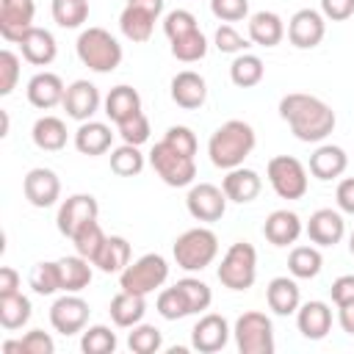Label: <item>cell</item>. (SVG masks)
Masks as SVG:
<instances>
[{
  "mask_svg": "<svg viewBox=\"0 0 354 354\" xmlns=\"http://www.w3.org/2000/svg\"><path fill=\"white\" fill-rule=\"evenodd\" d=\"M279 116L290 124V133L304 144H318L335 130V111L313 94H285L279 100Z\"/></svg>",
  "mask_w": 354,
  "mask_h": 354,
  "instance_id": "1",
  "label": "cell"
},
{
  "mask_svg": "<svg viewBox=\"0 0 354 354\" xmlns=\"http://www.w3.org/2000/svg\"><path fill=\"white\" fill-rule=\"evenodd\" d=\"M254 144H257V136H254L252 124L243 119H230L221 127H216V133L210 136L207 155L216 169L230 171L235 166H243V160L252 155Z\"/></svg>",
  "mask_w": 354,
  "mask_h": 354,
  "instance_id": "2",
  "label": "cell"
},
{
  "mask_svg": "<svg viewBox=\"0 0 354 354\" xmlns=\"http://www.w3.org/2000/svg\"><path fill=\"white\" fill-rule=\"evenodd\" d=\"M77 58L91 72L108 75L122 64V44L105 28H86L75 41Z\"/></svg>",
  "mask_w": 354,
  "mask_h": 354,
  "instance_id": "3",
  "label": "cell"
},
{
  "mask_svg": "<svg viewBox=\"0 0 354 354\" xmlns=\"http://www.w3.org/2000/svg\"><path fill=\"white\" fill-rule=\"evenodd\" d=\"M171 252H174V263L183 271H202V268H207L216 260V254H218V238L207 227H191V230H185L174 241Z\"/></svg>",
  "mask_w": 354,
  "mask_h": 354,
  "instance_id": "4",
  "label": "cell"
},
{
  "mask_svg": "<svg viewBox=\"0 0 354 354\" xmlns=\"http://www.w3.org/2000/svg\"><path fill=\"white\" fill-rule=\"evenodd\" d=\"M218 282L230 290H249L257 279V252L249 241H235L218 266Z\"/></svg>",
  "mask_w": 354,
  "mask_h": 354,
  "instance_id": "5",
  "label": "cell"
},
{
  "mask_svg": "<svg viewBox=\"0 0 354 354\" xmlns=\"http://www.w3.org/2000/svg\"><path fill=\"white\" fill-rule=\"evenodd\" d=\"M232 335L241 354H274V326L266 313L249 310L238 315Z\"/></svg>",
  "mask_w": 354,
  "mask_h": 354,
  "instance_id": "6",
  "label": "cell"
},
{
  "mask_svg": "<svg viewBox=\"0 0 354 354\" xmlns=\"http://www.w3.org/2000/svg\"><path fill=\"white\" fill-rule=\"evenodd\" d=\"M266 174H268V183H271V188L279 199H301L307 194V185H310L307 169L293 155L271 158L268 166H266Z\"/></svg>",
  "mask_w": 354,
  "mask_h": 354,
  "instance_id": "7",
  "label": "cell"
},
{
  "mask_svg": "<svg viewBox=\"0 0 354 354\" xmlns=\"http://www.w3.org/2000/svg\"><path fill=\"white\" fill-rule=\"evenodd\" d=\"M166 279H169V263H166V257L149 252V254L138 257L136 263H130V266L119 274V288L147 296V293H152L155 288H160Z\"/></svg>",
  "mask_w": 354,
  "mask_h": 354,
  "instance_id": "8",
  "label": "cell"
},
{
  "mask_svg": "<svg viewBox=\"0 0 354 354\" xmlns=\"http://www.w3.org/2000/svg\"><path fill=\"white\" fill-rule=\"evenodd\" d=\"M149 163H152V169L158 171V177H160L166 185H171V188H185V185H191L194 177H196V163H194V158H188V155H183V152H177V149H171L163 138L152 147Z\"/></svg>",
  "mask_w": 354,
  "mask_h": 354,
  "instance_id": "9",
  "label": "cell"
},
{
  "mask_svg": "<svg viewBox=\"0 0 354 354\" xmlns=\"http://www.w3.org/2000/svg\"><path fill=\"white\" fill-rule=\"evenodd\" d=\"M50 324L55 332H61L66 337L83 332L88 324V301L80 299L77 293H64L50 307Z\"/></svg>",
  "mask_w": 354,
  "mask_h": 354,
  "instance_id": "10",
  "label": "cell"
},
{
  "mask_svg": "<svg viewBox=\"0 0 354 354\" xmlns=\"http://www.w3.org/2000/svg\"><path fill=\"white\" fill-rule=\"evenodd\" d=\"M227 194L224 188L213 185V183H196L191 185L188 196H185V207L196 221H218L227 210Z\"/></svg>",
  "mask_w": 354,
  "mask_h": 354,
  "instance_id": "11",
  "label": "cell"
},
{
  "mask_svg": "<svg viewBox=\"0 0 354 354\" xmlns=\"http://www.w3.org/2000/svg\"><path fill=\"white\" fill-rule=\"evenodd\" d=\"M326 17L315 8H299L288 22V41L299 50H313L324 41L326 33Z\"/></svg>",
  "mask_w": 354,
  "mask_h": 354,
  "instance_id": "12",
  "label": "cell"
},
{
  "mask_svg": "<svg viewBox=\"0 0 354 354\" xmlns=\"http://www.w3.org/2000/svg\"><path fill=\"white\" fill-rule=\"evenodd\" d=\"M97 213H100V205H97V199L91 194H72L58 207V216H55L58 232L66 235V238H72L86 221L97 218Z\"/></svg>",
  "mask_w": 354,
  "mask_h": 354,
  "instance_id": "13",
  "label": "cell"
},
{
  "mask_svg": "<svg viewBox=\"0 0 354 354\" xmlns=\"http://www.w3.org/2000/svg\"><path fill=\"white\" fill-rule=\"evenodd\" d=\"M230 335H232V329H230L227 318L218 315V313H207V315H202L194 324V329H191V346L199 354H216V351H221L230 343Z\"/></svg>",
  "mask_w": 354,
  "mask_h": 354,
  "instance_id": "14",
  "label": "cell"
},
{
  "mask_svg": "<svg viewBox=\"0 0 354 354\" xmlns=\"http://www.w3.org/2000/svg\"><path fill=\"white\" fill-rule=\"evenodd\" d=\"M36 3L33 0H0V36L19 44L25 30L33 28Z\"/></svg>",
  "mask_w": 354,
  "mask_h": 354,
  "instance_id": "15",
  "label": "cell"
},
{
  "mask_svg": "<svg viewBox=\"0 0 354 354\" xmlns=\"http://www.w3.org/2000/svg\"><path fill=\"white\" fill-rule=\"evenodd\" d=\"M22 191H25V199L33 205V207H50L58 202L61 196V180L53 169H44V166H36L25 174V183H22Z\"/></svg>",
  "mask_w": 354,
  "mask_h": 354,
  "instance_id": "16",
  "label": "cell"
},
{
  "mask_svg": "<svg viewBox=\"0 0 354 354\" xmlns=\"http://www.w3.org/2000/svg\"><path fill=\"white\" fill-rule=\"evenodd\" d=\"M100 91L94 83L88 80H75L72 86H66V94H64V111L69 119H77V122H88L97 111H100Z\"/></svg>",
  "mask_w": 354,
  "mask_h": 354,
  "instance_id": "17",
  "label": "cell"
},
{
  "mask_svg": "<svg viewBox=\"0 0 354 354\" xmlns=\"http://www.w3.org/2000/svg\"><path fill=\"white\" fill-rule=\"evenodd\" d=\"M304 230H307V238L313 243H318V246H335L346 235V221H343V216L337 210L321 207V210H315L310 216V221H307Z\"/></svg>",
  "mask_w": 354,
  "mask_h": 354,
  "instance_id": "18",
  "label": "cell"
},
{
  "mask_svg": "<svg viewBox=\"0 0 354 354\" xmlns=\"http://www.w3.org/2000/svg\"><path fill=\"white\" fill-rule=\"evenodd\" d=\"M296 326L307 340H324L332 329V310L326 301H304L296 310Z\"/></svg>",
  "mask_w": 354,
  "mask_h": 354,
  "instance_id": "19",
  "label": "cell"
},
{
  "mask_svg": "<svg viewBox=\"0 0 354 354\" xmlns=\"http://www.w3.org/2000/svg\"><path fill=\"white\" fill-rule=\"evenodd\" d=\"M19 50H22V58L33 66H47L58 55L55 36L47 28H36V25L30 30H25V36L19 39Z\"/></svg>",
  "mask_w": 354,
  "mask_h": 354,
  "instance_id": "20",
  "label": "cell"
},
{
  "mask_svg": "<svg viewBox=\"0 0 354 354\" xmlns=\"http://www.w3.org/2000/svg\"><path fill=\"white\" fill-rule=\"evenodd\" d=\"M171 100L185 108V111H194V108H202L205 100H207V83L199 72H191V69H183L171 77Z\"/></svg>",
  "mask_w": 354,
  "mask_h": 354,
  "instance_id": "21",
  "label": "cell"
},
{
  "mask_svg": "<svg viewBox=\"0 0 354 354\" xmlns=\"http://www.w3.org/2000/svg\"><path fill=\"white\" fill-rule=\"evenodd\" d=\"M66 86L55 72H39L28 80V102L39 111H50L58 102H64Z\"/></svg>",
  "mask_w": 354,
  "mask_h": 354,
  "instance_id": "22",
  "label": "cell"
},
{
  "mask_svg": "<svg viewBox=\"0 0 354 354\" xmlns=\"http://www.w3.org/2000/svg\"><path fill=\"white\" fill-rule=\"evenodd\" d=\"M221 188L227 194L230 202H238V205H246L252 199H257L260 188H263V180L254 169H246V166H235L224 174L221 180Z\"/></svg>",
  "mask_w": 354,
  "mask_h": 354,
  "instance_id": "23",
  "label": "cell"
},
{
  "mask_svg": "<svg viewBox=\"0 0 354 354\" xmlns=\"http://www.w3.org/2000/svg\"><path fill=\"white\" fill-rule=\"evenodd\" d=\"M301 230H304V224H301V218L293 210H274L266 218V224H263V235L274 246H290V243H296L299 235H301Z\"/></svg>",
  "mask_w": 354,
  "mask_h": 354,
  "instance_id": "24",
  "label": "cell"
},
{
  "mask_svg": "<svg viewBox=\"0 0 354 354\" xmlns=\"http://www.w3.org/2000/svg\"><path fill=\"white\" fill-rule=\"evenodd\" d=\"M113 144V133L105 122H80V127L75 130V147L80 155H88V158H97V155H105Z\"/></svg>",
  "mask_w": 354,
  "mask_h": 354,
  "instance_id": "25",
  "label": "cell"
},
{
  "mask_svg": "<svg viewBox=\"0 0 354 354\" xmlns=\"http://www.w3.org/2000/svg\"><path fill=\"white\" fill-rule=\"evenodd\" d=\"M348 166V155L343 152V147H335V144H321L313 155H310V174L315 180H335L346 171Z\"/></svg>",
  "mask_w": 354,
  "mask_h": 354,
  "instance_id": "26",
  "label": "cell"
},
{
  "mask_svg": "<svg viewBox=\"0 0 354 354\" xmlns=\"http://www.w3.org/2000/svg\"><path fill=\"white\" fill-rule=\"evenodd\" d=\"M266 301L277 315H293L301 304V290L290 277H274L266 288Z\"/></svg>",
  "mask_w": 354,
  "mask_h": 354,
  "instance_id": "27",
  "label": "cell"
},
{
  "mask_svg": "<svg viewBox=\"0 0 354 354\" xmlns=\"http://www.w3.org/2000/svg\"><path fill=\"white\" fill-rule=\"evenodd\" d=\"M108 313H111V318H113L116 326L130 329V326L141 324V318H144V313H147V299H144L141 293H133V290H119V293L111 299Z\"/></svg>",
  "mask_w": 354,
  "mask_h": 354,
  "instance_id": "28",
  "label": "cell"
},
{
  "mask_svg": "<svg viewBox=\"0 0 354 354\" xmlns=\"http://www.w3.org/2000/svg\"><path fill=\"white\" fill-rule=\"evenodd\" d=\"M249 39L260 47H277L285 39V22L274 11H257L249 17Z\"/></svg>",
  "mask_w": 354,
  "mask_h": 354,
  "instance_id": "29",
  "label": "cell"
},
{
  "mask_svg": "<svg viewBox=\"0 0 354 354\" xmlns=\"http://www.w3.org/2000/svg\"><path fill=\"white\" fill-rule=\"evenodd\" d=\"M141 111V94L133 88V86H113L111 91H108V97H105V116L113 122V124H119V122H124V119H130V116H136Z\"/></svg>",
  "mask_w": 354,
  "mask_h": 354,
  "instance_id": "30",
  "label": "cell"
},
{
  "mask_svg": "<svg viewBox=\"0 0 354 354\" xmlns=\"http://www.w3.org/2000/svg\"><path fill=\"white\" fill-rule=\"evenodd\" d=\"M94 266L102 274H122L130 266V241L122 235H108L100 254L94 257Z\"/></svg>",
  "mask_w": 354,
  "mask_h": 354,
  "instance_id": "31",
  "label": "cell"
},
{
  "mask_svg": "<svg viewBox=\"0 0 354 354\" xmlns=\"http://www.w3.org/2000/svg\"><path fill=\"white\" fill-rule=\"evenodd\" d=\"M155 22H158V17L138 8V6H124V11L119 14V28H122L124 39H130L136 44L149 41V36L155 30Z\"/></svg>",
  "mask_w": 354,
  "mask_h": 354,
  "instance_id": "32",
  "label": "cell"
},
{
  "mask_svg": "<svg viewBox=\"0 0 354 354\" xmlns=\"http://www.w3.org/2000/svg\"><path fill=\"white\" fill-rule=\"evenodd\" d=\"M30 138L39 149L44 152H58L66 147V124L58 119V116H41L33 122V130H30Z\"/></svg>",
  "mask_w": 354,
  "mask_h": 354,
  "instance_id": "33",
  "label": "cell"
},
{
  "mask_svg": "<svg viewBox=\"0 0 354 354\" xmlns=\"http://www.w3.org/2000/svg\"><path fill=\"white\" fill-rule=\"evenodd\" d=\"M91 260L80 257V254H69V257H61L58 260V268H61V290L66 293H80L83 288H88L91 282Z\"/></svg>",
  "mask_w": 354,
  "mask_h": 354,
  "instance_id": "34",
  "label": "cell"
},
{
  "mask_svg": "<svg viewBox=\"0 0 354 354\" xmlns=\"http://www.w3.org/2000/svg\"><path fill=\"white\" fill-rule=\"evenodd\" d=\"M30 299L22 296V290L17 293H8V296H0V326L14 332V329H22L28 321H30Z\"/></svg>",
  "mask_w": 354,
  "mask_h": 354,
  "instance_id": "35",
  "label": "cell"
},
{
  "mask_svg": "<svg viewBox=\"0 0 354 354\" xmlns=\"http://www.w3.org/2000/svg\"><path fill=\"white\" fill-rule=\"evenodd\" d=\"M266 75V66L260 61V55L254 53H238V58L230 64V80L238 86V88H252L263 80Z\"/></svg>",
  "mask_w": 354,
  "mask_h": 354,
  "instance_id": "36",
  "label": "cell"
},
{
  "mask_svg": "<svg viewBox=\"0 0 354 354\" xmlns=\"http://www.w3.org/2000/svg\"><path fill=\"white\" fill-rule=\"evenodd\" d=\"M324 268V257L315 246H296L288 254V271L296 279H313Z\"/></svg>",
  "mask_w": 354,
  "mask_h": 354,
  "instance_id": "37",
  "label": "cell"
},
{
  "mask_svg": "<svg viewBox=\"0 0 354 354\" xmlns=\"http://www.w3.org/2000/svg\"><path fill=\"white\" fill-rule=\"evenodd\" d=\"M105 238H108V235L102 232L100 221H97V218H91V221H86V224L72 235V243H75V252H77L80 257H86V260H91V263H94V257L100 254V249H102Z\"/></svg>",
  "mask_w": 354,
  "mask_h": 354,
  "instance_id": "38",
  "label": "cell"
},
{
  "mask_svg": "<svg viewBox=\"0 0 354 354\" xmlns=\"http://www.w3.org/2000/svg\"><path fill=\"white\" fill-rule=\"evenodd\" d=\"M144 169V155L136 144H122L111 149V171L119 177H136Z\"/></svg>",
  "mask_w": 354,
  "mask_h": 354,
  "instance_id": "39",
  "label": "cell"
},
{
  "mask_svg": "<svg viewBox=\"0 0 354 354\" xmlns=\"http://www.w3.org/2000/svg\"><path fill=\"white\" fill-rule=\"evenodd\" d=\"M205 53H207V39L199 28L180 36V39H171V55L183 64H194V61L205 58Z\"/></svg>",
  "mask_w": 354,
  "mask_h": 354,
  "instance_id": "40",
  "label": "cell"
},
{
  "mask_svg": "<svg viewBox=\"0 0 354 354\" xmlns=\"http://www.w3.org/2000/svg\"><path fill=\"white\" fill-rule=\"evenodd\" d=\"M119 346L116 340V332H111V326H102V324H94L83 332L80 337V348L83 354H113Z\"/></svg>",
  "mask_w": 354,
  "mask_h": 354,
  "instance_id": "41",
  "label": "cell"
},
{
  "mask_svg": "<svg viewBox=\"0 0 354 354\" xmlns=\"http://www.w3.org/2000/svg\"><path fill=\"white\" fill-rule=\"evenodd\" d=\"M160 346H163V335L152 324H136L133 332L127 335V348L133 354H155L160 351Z\"/></svg>",
  "mask_w": 354,
  "mask_h": 354,
  "instance_id": "42",
  "label": "cell"
},
{
  "mask_svg": "<svg viewBox=\"0 0 354 354\" xmlns=\"http://www.w3.org/2000/svg\"><path fill=\"white\" fill-rule=\"evenodd\" d=\"M30 288L39 293V296H53L55 290H61V268H58V260L50 263H36L33 271H30Z\"/></svg>",
  "mask_w": 354,
  "mask_h": 354,
  "instance_id": "43",
  "label": "cell"
},
{
  "mask_svg": "<svg viewBox=\"0 0 354 354\" xmlns=\"http://www.w3.org/2000/svg\"><path fill=\"white\" fill-rule=\"evenodd\" d=\"M177 288L183 290L191 315L205 313V310L210 307V301H213V293H210L207 282H202V279H196V277H183V279H177Z\"/></svg>",
  "mask_w": 354,
  "mask_h": 354,
  "instance_id": "44",
  "label": "cell"
},
{
  "mask_svg": "<svg viewBox=\"0 0 354 354\" xmlns=\"http://www.w3.org/2000/svg\"><path fill=\"white\" fill-rule=\"evenodd\" d=\"M88 17V3L86 0H53V19L61 28H80Z\"/></svg>",
  "mask_w": 354,
  "mask_h": 354,
  "instance_id": "45",
  "label": "cell"
},
{
  "mask_svg": "<svg viewBox=\"0 0 354 354\" xmlns=\"http://www.w3.org/2000/svg\"><path fill=\"white\" fill-rule=\"evenodd\" d=\"M158 313H160V318H166V321H180V318L191 315L188 301H185V296H183V290H180L177 285L163 288V290L158 293Z\"/></svg>",
  "mask_w": 354,
  "mask_h": 354,
  "instance_id": "46",
  "label": "cell"
},
{
  "mask_svg": "<svg viewBox=\"0 0 354 354\" xmlns=\"http://www.w3.org/2000/svg\"><path fill=\"white\" fill-rule=\"evenodd\" d=\"M116 127H119V136H122L124 144H136V147H141L144 141H149V119L144 116V111H138L136 116L119 122Z\"/></svg>",
  "mask_w": 354,
  "mask_h": 354,
  "instance_id": "47",
  "label": "cell"
},
{
  "mask_svg": "<svg viewBox=\"0 0 354 354\" xmlns=\"http://www.w3.org/2000/svg\"><path fill=\"white\" fill-rule=\"evenodd\" d=\"M196 28H199V25H196V17H194L191 11H185V8H174V11H169L166 19H163V33L169 36V41H171V39H180V36L196 30Z\"/></svg>",
  "mask_w": 354,
  "mask_h": 354,
  "instance_id": "48",
  "label": "cell"
},
{
  "mask_svg": "<svg viewBox=\"0 0 354 354\" xmlns=\"http://www.w3.org/2000/svg\"><path fill=\"white\" fill-rule=\"evenodd\" d=\"M19 80V55L11 50L0 53V97H8Z\"/></svg>",
  "mask_w": 354,
  "mask_h": 354,
  "instance_id": "49",
  "label": "cell"
},
{
  "mask_svg": "<svg viewBox=\"0 0 354 354\" xmlns=\"http://www.w3.org/2000/svg\"><path fill=\"white\" fill-rule=\"evenodd\" d=\"M163 141H166L171 149H177V152L188 155V158H194V155H196V133H194L191 127H185V124H171V127L166 130Z\"/></svg>",
  "mask_w": 354,
  "mask_h": 354,
  "instance_id": "50",
  "label": "cell"
},
{
  "mask_svg": "<svg viewBox=\"0 0 354 354\" xmlns=\"http://www.w3.org/2000/svg\"><path fill=\"white\" fill-rule=\"evenodd\" d=\"M210 11L221 22H241L249 14V0H210Z\"/></svg>",
  "mask_w": 354,
  "mask_h": 354,
  "instance_id": "51",
  "label": "cell"
},
{
  "mask_svg": "<svg viewBox=\"0 0 354 354\" xmlns=\"http://www.w3.org/2000/svg\"><path fill=\"white\" fill-rule=\"evenodd\" d=\"M213 39H216V47H218L221 53H243V50L249 47V41H246L232 25H218Z\"/></svg>",
  "mask_w": 354,
  "mask_h": 354,
  "instance_id": "52",
  "label": "cell"
},
{
  "mask_svg": "<svg viewBox=\"0 0 354 354\" xmlns=\"http://www.w3.org/2000/svg\"><path fill=\"white\" fill-rule=\"evenodd\" d=\"M22 348H25V354H53L55 351V340L44 329H30L22 337Z\"/></svg>",
  "mask_w": 354,
  "mask_h": 354,
  "instance_id": "53",
  "label": "cell"
},
{
  "mask_svg": "<svg viewBox=\"0 0 354 354\" xmlns=\"http://www.w3.org/2000/svg\"><path fill=\"white\" fill-rule=\"evenodd\" d=\"M329 293H332V301H335L337 307L351 304V301H354V274H343V277H337V279L332 282Z\"/></svg>",
  "mask_w": 354,
  "mask_h": 354,
  "instance_id": "54",
  "label": "cell"
},
{
  "mask_svg": "<svg viewBox=\"0 0 354 354\" xmlns=\"http://www.w3.org/2000/svg\"><path fill=\"white\" fill-rule=\"evenodd\" d=\"M321 14L332 22H343L354 14V0H321Z\"/></svg>",
  "mask_w": 354,
  "mask_h": 354,
  "instance_id": "55",
  "label": "cell"
},
{
  "mask_svg": "<svg viewBox=\"0 0 354 354\" xmlns=\"http://www.w3.org/2000/svg\"><path fill=\"white\" fill-rule=\"evenodd\" d=\"M335 199H337V207L348 216H354V177H346L337 183V191H335Z\"/></svg>",
  "mask_w": 354,
  "mask_h": 354,
  "instance_id": "56",
  "label": "cell"
},
{
  "mask_svg": "<svg viewBox=\"0 0 354 354\" xmlns=\"http://www.w3.org/2000/svg\"><path fill=\"white\" fill-rule=\"evenodd\" d=\"M17 290H19V274H17V268L3 266L0 268V296L17 293Z\"/></svg>",
  "mask_w": 354,
  "mask_h": 354,
  "instance_id": "57",
  "label": "cell"
},
{
  "mask_svg": "<svg viewBox=\"0 0 354 354\" xmlns=\"http://www.w3.org/2000/svg\"><path fill=\"white\" fill-rule=\"evenodd\" d=\"M337 324H340V329L346 335H354V301L337 307Z\"/></svg>",
  "mask_w": 354,
  "mask_h": 354,
  "instance_id": "58",
  "label": "cell"
},
{
  "mask_svg": "<svg viewBox=\"0 0 354 354\" xmlns=\"http://www.w3.org/2000/svg\"><path fill=\"white\" fill-rule=\"evenodd\" d=\"M127 6H138V8H144V11L155 14V17L163 14V0H127Z\"/></svg>",
  "mask_w": 354,
  "mask_h": 354,
  "instance_id": "59",
  "label": "cell"
},
{
  "mask_svg": "<svg viewBox=\"0 0 354 354\" xmlns=\"http://www.w3.org/2000/svg\"><path fill=\"white\" fill-rule=\"evenodd\" d=\"M3 351H6V354H14V351L25 354V348H22V337H19V340H6V343H3Z\"/></svg>",
  "mask_w": 354,
  "mask_h": 354,
  "instance_id": "60",
  "label": "cell"
},
{
  "mask_svg": "<svg viewBox=\"0 0 354 354\" xmlns=\"http://www.w3.org/2000/svg\"><path fill=\"white\" fill-rule=\"evenodd\" d=\"M0 119H3V127H0V136H8V113L0 111Z\"/></svg>",
  "mask_w": 354,
  "mask_h": 354,
  "instance_id": "61",
  "label": "cell"
},
{
  "mask_svg": "<svg viewBox=\"0 0 354 354\" xmlns=\"http://www.w3.org/2000/svg\"><path fill=\"white\" fill-rule=\"evenodd\" d=\"M348 252L354 254V230H351V235H348Z\"/></svg>",
  "mask_w": 354,
  "mask_h": 354,
  "instance_id": "62",
  "label": "cell"
}]
</instances>
